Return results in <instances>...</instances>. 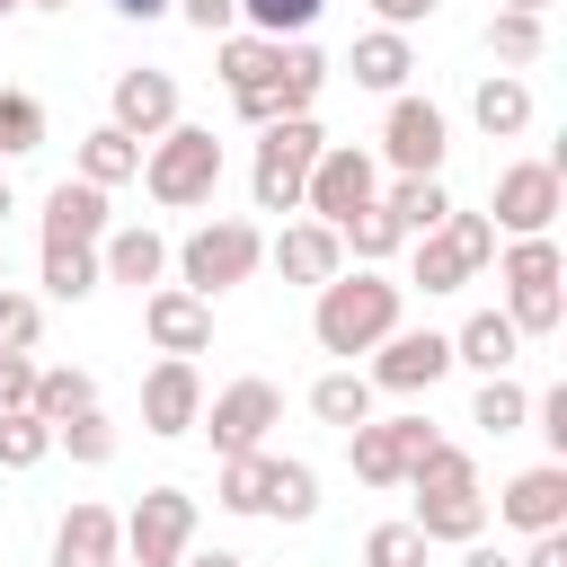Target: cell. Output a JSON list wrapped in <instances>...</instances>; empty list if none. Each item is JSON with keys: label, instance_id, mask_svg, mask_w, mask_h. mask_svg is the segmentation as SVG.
I'll list each match as a JSON object with an SVG mask.
<instances>
[{"label": "cell", "instance_id": "obj_8", "mask_svg": "<svg viewBox=\"0 0 567 567\" xmlns=\"http://www.w3.org/2000/svg\"><path fill=\"white\" fill-rule=\"evenodd\" d=\"M425 443H434L425 416H363V425H346V461H354L363 487H408V470L425 461Z\"/></svg>", "mask_w": 567, "mask_h": 567}, {"label": "cell", "instance_id": "obj_11", "mask_svg": "<svg viewBox=\"0 0 567 567\" xmlns=\"http://www.w3.org/2000/svg\"><path fill=\"white\" fill-rule=\"evenodd\" d=\"M124 549L142 567H177L195 549V496L186 487H142V505L124 514Z\"/></svg>", "mask_w": 567, "mask_h": 567}, {"label": "cell", "instance_id": "obj_31", "mask_svg": "<svg viewBox=\"0 0 567 567\" xmlns=\"http://www.w3.org/2000/svg\"><path fill=\"white\" fill-rule=\"evenodd\" d=\"M337 239H346V248H354V257H363V266H381V257H390V248H399V239H408V230H399V213H390V204H381V195H372V204H363V213H346V221H337Z\"/></svg>", "mask_w": 567, "mask_h": 567}, {"label": "cell", "instance_id": "obj_38", "mask_svg": "<svg viewBox=\"0 0 567 567\" xmlns=\"http://www.w3.org/2000/svg\"><path fill=\"white\" fill-rule=\"evenodd\" d=\"M523 416H532V399H523L505 372H487V381H478V399H470V425H487V434H514Z\"/></svg>", "mask_w": 567, "mask_h": 567}, {"label": "cell", "instance_id": "obj_16", "mask_svg": "<svg viewBox=\"0 0 567 567\" xmlns=\"http://www.w3.org/2000/svg\"><path fill=\"white\" fill-rule=\"evenodd\" d=\"M195 416H204L195 354H168V363H151V381H142V425H151V434H195Z\"/></svg>", "mask_w": 567, "mask_h": 567}, {"label": "cell", "instance_id": "obj_35", "mask_svg": "<svg viewBox=\"0 0 567 567\" xmlns=\"http://www.w3.org/2000/svg\"><path fill=\"white\" fill-rule=\"evenodd\" d=\"M53 452V425L35 408H0V470H35Z\"/></svg>", "mask_w": 567, "mask_h": 567}, {"label": "cell", "instance_id": "obj_7", "mask_svg": "<svg viewBox=\"0 0 567 567\" xmlns=\"http://www.w3.org/2000/svg\"><path fill=\"white\" fill-rule=\"evenodd\" d=\"M487 257H496V221H487V213H443V230L416 239V275H408V284H425V292H461Z\"/></svg>", "mask_w": 567, "mask_h": 567}, {"label": "cell", "instance_id": "obj_3", "mask_svg": "<svg viewBox=\"0 0 567 567\" xmlns=\"http://www.w3.org/2000/svg\"><path fill=\"white\" fill-rule=\"evenodd\" d=\"M142 186H151V204H168V213L213 204V186H221V142H213V124H168V133H151Z\"/></svg>", "mask_w": 567, "mask_h": 567}, {"label": "cell", "instance_id": "obj_44", "mask_svg": "<svg viewBox=\"0 0 567 567\" xmlns=\"http://www.w3.org/2000/svg\"><path fill=\"white\" fill-rule=\"evenodd\" d=\"M177 9H186L204 35H230V27H239V0H177Z\"/></svg>", "mask_w": 567, "mask_h": 567}, {"label": "cell", "instance_id": "obj_36", "mask_svg": "<svg viewBox=\"0 0 567 567\" xmlns=\"http://www.w3.org/2000/svg\"><path fill=\"white\" fill-rule=\"evenodd\" d=\"M266 514H284V523H310V514H319V470H310V461H275Z\"/></svg>", "mask_w": 567, "mask_h": 567}, {"label": "cell", "instance_id": "obj_15", "mask_svg": "<svg viewBox=\"0 0 567 567\" xmlns=\"http://www.w3.org/2000/svg\"><path fill=\"white\" fill-rule=\"evenodd\" d=\"M142 328H151L159 354H204L213 346V301L186 292V284H159V292H142Z\"/></svg>", "mask_w": 567, "mask_h": 567}, {"label": "cell", "instance_id": "obj_53", "mask_svg": "<svg viewBox=\"0 0 567 567\" xmlns=\"http://www.w3.org/2000/svg\"><path fill=\"white\" fill-rule=\"evenodd\" d=\"M0 221H9V177H0Z\"/></svg>", "mask_w": 567, "mask_h": 567}, {"label": "cell", "instance_id": "obj_43", "mask_svg": "<svg viewBox=\"0 0 567 567\" xmlns=\"http://www.w3.org/2000/svg\"><path fill=\"white\" fill-rule=\"evenodd\" d=\"M0 408H35V363L27 354H0Z\"/></svg>", "mask_w": 567, "mask_h": 567}, {"label": "cell", "instance_id": "obj_18", "mask_svg": "<svg viewBox=\"0 0 567 567\" xmlns=\"http://www.w3.org/2000/svg\"><path fill=\"white\" fill-rule=\"evenodd\" d=\"M115 124L133 133V142H151V133H168L177 124V80L168 71H115Z\"/></svg>", "mask_w": 567, "mask_h": 567}, {"label": "cell", "instance_id": "obj_25", "mask_svg": "<svg viewBox=\"0 0 567 567\" xmlns=\"http://www.w3.org/2000/svg\"><path fill=\"white\" fill-rule=\"evenodd\" d=\"M470 115H478L487 142H514V133L532 124V89H523V71H487V80L470 89Z\"/></svg>", "mask_w": 567, "mask_h": 567}, {"label": "cell", "instance_id": "obj_48", "mask_svg": "<svg viewBox=\"0 0 567 567\" xmlns=\"http://www.w3.org/2000/svg\"><path fill=\"white\" fill-rule=\"evenodd\" d=\"M461 567H514L505 549H487V540H461Z\"/></svg>", "mask_w": 567, "mask_h": 567}, {"label": "cell", "instance_id": "obj_21", "mask_svg": "<svg viewBox=\"0 0 567 567\" xmlns=\"http://www.w3.org/2000/svg\"><path fill=\"white\" fill-rule=\"evenodd\" d=\"M97 275L142 292V284H159V275H168V239H159L151 221H133V230H106V239H97Z\"/></svg>", "mask_w": 567, "mask_h": 567}, {"label": "cell", "instance_id": "obj_30", "mask_svg": "<svg viewBox=\"0 0 567 567\" xmlns=\"http://www.w3.org/2000/svg\"><path fill=\"white\" fill-rule=\"evenodd\" d=\"M266 487H275V452H230L213 496H221L230 514H266Z\"/></svg>", "mask_w": 567, "mask_h": 567}, {"label": "cell", "instance_id": "obj_17", "mask_svg": "<svg viewBox=\"0 0 567 567\" xmlns=\"http://www.w3.org/2000/svg\"><path fill=\"white\" fill-rule=\"evenodd\" d=\"M97 239H106V186L62 177L44 195V248H97Z\"/></svg>", "mask_w": 567, "mask_h": 567}, {"label": "cell", "instance_id": "obj_24", "mask_svg": "<svg viewBox=\"0 0 567 567\" xmlns=\"http://www.w3.org/2000/svg\"><path fill=\"white\" fill-rule=\"evenodd\" d=\"M514 354H523V328L505 310H478L452 328V363H470V372H514Z\"/></svg>", "mask_w": 567, "mask_h": 567}, {"label": "cell", "instance_id": "obj_46", "mask_svg": "<svg viewBox=\"0 0 567 567\" xmlns=\"http://www.w3.org/2000/svg\"><path fill=\"white\" fill-rule=\"evenodd\" d=\"M381 9V27H416V18H434V0H372Z\"/></svg>", "mask_w": 567, "mask_h": 567}, {"label": "cell", "instance_id": "obj_13", "mask_svg": "<svg viewBox=\"0 0 567 567\" xmlns=\"http://www.w3.org/2000/svg\"><path fill=\"white\" fill-rule=\"evenodd\" d=\"M443 372H452V337H434V328H390V337H381V363H372L363 381L416 399V390H434Z\"/></svg>", "mask_w": 567, "mask_h": 567}, {"label": "cell", "instance_id": "obj_56", "mask_svg": "<svg viewBox=\"0 0 567 567\" xmlns=\"http://www.w3.org/2000/svg\"><path fill=\"white\" fill-rule=\"evenodd\" d=\"M115 567H142V558H115Z\"/></svg>", "mask_w": 567, "mask_h": 567}, {"label": "cell", "instance_id": "obj_42", "mask_svg": "<svg viewBox=\"0 0 567 567\" xmlns=\"http://www.w3.org/2000/svg\"><path fill=\"white\" fill-rule=\"evenodd\" d=\"M35 328H44V301H27V292H9V284H0V354H27V346H35Z\"/></svg>", "mask_w": 567, "mask_h": 567}, {"label": "cell", "instance_id": "obj_27", "mask_svg": "<svg viewBox=\"0 0 567 567\" xmlns=\"http://www.w3.org/2000/svg\"><path fill=\"white\" fill-rule=\"evenodd\" d=\"M275 62H284L275 35H257V27H248V35H239V27L221 35V89H257V80H275Z\"/></svg>", "mask_w": 567, "mask_h": 567}, {"label": "cell", "instance_id": "obj_1", "mask_svg": "<svg viewBox=\"0 0 567 567\" xmlns=\"http://www.w3.org/2000/svg\"><path fill=\"white\" fill-rule=\"evenodd\" d=\"M408 487H416V532L425 540H478L487 532V496H478V470H470V452L461 443H425V461L408 470Z\"/></svg>", "mask_w": 567, "mask_h": 567}, {"label": "cell", "instance_id": "obj_47", "mask_svg": "<svg viewBox=\"0 0 567 567\" xmlns=\"http://www.w3.org/2000/svg\"><path fill=\"white\" fill-rule=\"evenodd\" d=\"M540 434H549V443H567V390H549V399H540Z\"/></svg>", "mask_w": 567, "mask_h": 567}, {"label": "cell", "instance_id": "obj_9", "mask_svg": "<svg viewBox=\"0 0 567 567\" xmlns=\"http://www.w3.org/2000/svg\"><path fill=\"white\" fill-rule=\"evenodd\" d=\"M558 204H567L558 159H514V168H496V186H487V221H496L505 239L549 230V221H558Z\"/></svg>", "mask_w": 567, "mask_h": 567}, {"label": "cell", "instance_id": "obj_32", "mask_svg": "<svg viewBox=\"0 0 567 567\" xmlns=\"http://www.w3.org/2000/svg\"><path fill=\"white\" fill-rule=\"evenodd\" d=\"M540 44H549V35H540V18H532V9H496V18H487V53H496L505 71L540 62Z\"/></svg>", "mask_w": 567, "mask_h": 567}, {"label": "cell", "instance_id": "obj_37", "mask_svg": "<svg viewBox=\"0 0 567 567\" xmlns=\"http://www.w3.org/2000/svg\"><path fill=\"white\" fill-rule=\"evenodd\" d=\"M27 151H44V106L27 89H0V159H27Z\"/></svg>", "mask_w": 567, "mask_h": 567}, {"label": "cell", "instance_id": "obj_23", "mask_svg": "<svg viewBox=\"0 0 567 567\" xmlns=\"http://www.w3.org/2000/svg\"><path fill=\"white\" fill-rule=\"evenodd\" d=\"M346 71H354V89H381V97H399V89H408V71H416V53H408V27H372V35H354Z\"/></svg>", "mask_w": 567, "mask_h": 567}, {"label": "cell", "instance_id": "obj_41", "mask_svg": "<svg viewBox=\"0 0 567 567\" xmlns=\"http://www.w3.org/2000/svg\"><path fill=\"white\" fill-rule=\"evenodd\" d=\"M319 9H328V0H239V18H248L257 35H275V44H284V35H301Z\"/></svg>", "mask_w": 567, "mask_h": 567}, {"label": "cell", "instance_id": "obj_4", "mask_svg": "<svg viewBox=\"0 0 567 567\" xmlns=\"http://www.w3.org/2000/svg\"><path fill=\"white\" fill-rule=\"evenodd\" d=\"M266 142H257V168H248V195H257V213H301V177H310V159H319V124L310 115H275V124H257Z\"/></svg>", "mask_w": 567, "mask_h": 567}, {"label": "cell", "instance_id": "obj_40", "mask_svg": "<svg viewBox=\"0 0 567 567\" xmlns=\"http://www.w3.org/2000/svg\"><path fill=\"white\" fill-rule=\"evenodd\" d=\"M53 443H62L71 461H89V470H97V461H115V425H106L97 408H80V416H62V425H53Z\"/></svg>", "mask_w": 567, "mask_h": 567}, {"label": "cell", "instance_id": "obj_33", "mask_svg": "<svg viewBox=\"0 0 567 567\" xmlns=\"http://www.w3.org/2000/svg\"><path fill=\"white\" fill-rule=\"evenodd\" d=\"M97 284V248H44V301H89Z\"/></svg>", "mask_w": 567, "mask_h": 567}, {"label": "cell", "instance_id": "obj_28", "mask_svg": "<svg viewBox=\"0 0 567 567\" xmlns=\"http://www.w3.org/2000/svg\"><path fill=\"white\" fill-rule=\"evenodd\" d=\"M381 204L399 213V230H408V239H425V230H443V213H452V195H443V177H399V186H390Z\"/></svg>", "mask_w": 567, "mask_h": 567}, {"label": "cell", "instance_id": "obj_19", "mask_svg": "<svg viewBox=\"0 0 567 567\" xmlns=\"http://www.w3.org/2000/svg\"><path fill=\"white\" fill-rule=\"evenodd\" d=\"M496 514H505L514 532H558V523H567V470H558V461H540V470L505 478Z\"/></svg>", "mask_w": 567, "mask_h": 567}, {"label": "cell", "instance_id": "obj_49", "mask_svg": "<svg viewBox=\"0 0 567 567\" xmlns=\"http://www.w3.org/2000/svg\"><path fill=\"white\" fill-rule=\"evenodd\" d=\"M177 567H248V558H230V549H186Z\"/></svg>", "mask_w": 567, "mask_h": 567}, {"label": "cell", "instance_id": "obj_54", "mask_svg": "<svg viewBox=\"0 0 567 567\" xmlns=\"http://www.w3.org/2000/svg\"><path fill=\"white\" fill-rule=\"evenodd\" d=\"M0 284H9V248H0Z\"/></svg>", "mask_w": 567, "mask_h": 567}, {"label": "cell", "instance_id": "obj_39", "mask_svg": "<svg viewBox=\"0 0 567 567\" xmlns=\"http://www.w3.org/2000/svg\"><path fill=\"white\" fill-rule=\"evenodd\" d=\"M425 549H434V540H425L416 523H372V532H363V567H425Z\"/></svg>", "mask_w": 567, "mask_h": 567}, {"label": "cell", "instance_id": "obj_45", "mask_svg": "<svg viewBox=\"0 0 567 567\" xmlns=\"http://www.w3.org/2000/svg\"><path fill=\"white\" fill-rule=\"evenodd\" d=\"M514 567H567V532H532V549Z\"/></svg>", "mask_w": 567, "mask_h": 567}, {"label": "cell", "instance_id": "obj_34", "mask_svg": "<svg viewBox=\"0 0 567 567\" xmlns=\"http://www.w3.org/2000/svg\"><path fill=\"white\" fill-rule=\"evenodd\" d=\"M80 408H97V381H89V372H71V363L35 372V416H44V425H62V416H80Z\"/></svg>", "mask_w": 567, "mask_h": 567}, {"label": "cell", "instance_id": "obj_6", "mask_svg": "<svg viewBox=\"0 0 567 567\" xmlns=\"http://www.w3.org/2000/svg\"><path fill=\"white\" fill-rule=\"evenodd\" d=\"M381 195V168H372V151H354V142H319V159H310V177H301V213L310 221H346V213H363Z\"/></svg>", "mask_w": 567, "mask_h": 567}, {"label": "cell", "instance_id": "obj_5", "mask_svg": "<svg viewBox=\"0 0 567 567\" xmlns=\"http://www.w3.org/2000/svg\"><path fill=\"white\" fill-rule=\"evenodd\" d=\"M257 257H266V230L257 221H239V213H221V221H204V230H186V248H177V275H186V292H230V284H248L257 275Z\"/></svg>", "mask_w": 567, "mask_h": 567}, {"label": "cell", "instance_id": "obj_2", "mask_svg": "<svg viewBox=\"0 0 567 567\" xmlns=\"http://www.w3.org/2000/svg\"><path fill=\"white\" fill-rule=\"evenodd\" d=\"M399 328V284L390 275H328L319 284V310H310V337L328 346V354H372L381 337Z\"/></svg>", "mask_w": 567, "mask_h": 567}, {"label": "cell", "instance_id": "obj_52", "mask_svg": "<svg viewBox=\"0 0 567 567\" xmlns=\"http://www.w3.org/2000/svg\"><path fill=\"white\" fill-rule=\"evenodd\" d=\"M27 9H71V0H27Z\"/></svg>", "mask_w": 567, "mask_h": 567}, {"label": "cell", "instance_id": "obj_20", "mask_svg": "<svg viewBox=\"0 0 567 567\" xmlns=\"http://www.w3.org/2000/svg\"><path fill=\"white\" fill-rule=\"evenodd\" d=\"M124 558V523L106 505H71L53 523V567H115Z\"/></svg>", "mask_w": 567, "mask_h": 567}, {"label": "cell", "instance_id": "obj_29", "mask_svg": "<svg viewBox=\"0 0 567 567\" xmlns=\"http://www.w3.org/2000/svg\"><path fill=\"white\" fill-rule=\"evenodd\" d=\"M310 416L319 425H363L372 416V381L363 372H319L310 381Z\"/></svg>", "mask_w": 567, "mask_h": 567}, {"label": "cell", "instance_id": "obj_22", "mask_svg": "<svg viewBox=\"0 0 567 567\" xmlns=\"http://www.w3.org/2000/svg\"><path fill=\"white\" fill-rule=\"evenodd\" d=\"M266 257L284 266V284H328V275L346 266V239H337L328 221H284V239H275Z\"/></svg>", "mask_w": 567, "mask_h": 567}, {"label": "cell", "instance_id": "obj_50", "mask_svg": "<svg viewBox=\"0 0 567 567\" xmlns=\"http://www.w3.org/2000/svg\"><path fill=\"white\" fill-rule=\"evenodd\" d=\"M124 18H159V9H177V0H115Z\"/></svg>", "mask_w": 567, "mask_h": 567}, {"label": "cell", "instance_id": "obj_26", "mask_svg": "<svg viewBox=\"0 0 567 567\" xmlns=\"http://www.w3.org/2000/svg\"><path fill=\"white\" fill-rule=\"evenodd\" d=\"M80 177H89V186H124V177H142V142H133L124 124H97V133L80 142Z\"/></svg>", "mask_w": 567, "mask_h": 567}, {"label": "cell", "instance_id": "obj_14", "mask_svg": "<svg viewBox=\"0 0 567 567\" xmlns=\"http://www.w3.org/2000/svg\"><path fill=\"white\" fill-rule=\"evenodd\" d=\"M381 151H390L399 177H434V168H443V106L399 89V97H390V124H381Z\"/></svg>", "mask_w": 567, "mask_h": 567}, {"label": "cell", "instance_id": "obj_51", "mask_svg": "<svg viewBox=\"0 0 567 567\" xmlns=\"http://www.w3.org/2000/svg\"><path fill=\"white\" fill-rule=\"evenodd\" d=\"M505 9H532V18H540V9H549V0H505Z\"/></svg>", "mask_w": 567, "mask_h": 567}, {"label": "cell", "instance_id": "obj_55", "mask_svg": "<svg viewBox=\"0 0 567 567\" xmlns=\"http://www.w3.org/2000/svg\"><path fill=\"white\" fill-rule=\"evenodd\" d=\"M9 9H27V0H0V18H9Z\"/></svg>", "mask_w": 567, "mask_h": 567}, {"label": "cell", "instance_id": "obj_10", "mask_svg": "<svg viewBox=\"0 0 567 567\" xmlns=\"http://www.w3.org/2000/svg\"><path fill=\"white\" fill-rule=\"evenodd\" d=\"M284 416V390L266 381V372H248V381H230V390H213V408L195 416L204 434H213V452L230 461V452H266V425Z\"/></svg>", "mask_w": 567, "mask_h": 567}, {"label": "cell", "instance_id": "obj_12", "mask_svg": "<svg viewBox=\"0 0 567 567\" xmlns=\"http://www.w3.org/2000/svg\"><path fill=\"white\" fill-rule=\"evenodd\" d=\"M319 80H328V53H319V44H284L275 80H257V89H230V106H239L248 124H275V115H310Z\"/></svg>", "mask_w": 567, "mask_h": 567}]
</instances>
